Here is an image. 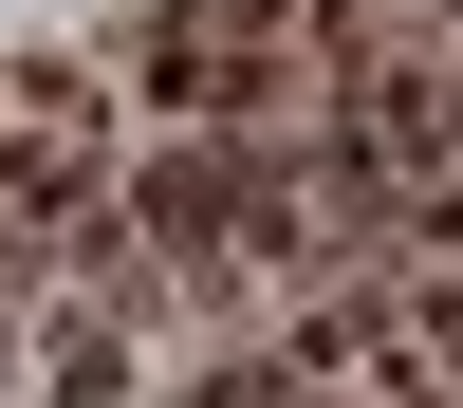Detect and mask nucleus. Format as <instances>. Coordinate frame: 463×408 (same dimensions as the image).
<instances>
[{"mask_svg":"<svg viewBox=\"0 0 463 408\" xmlns=\"http://www.w3.org/2000/svg\"><path fill=\"white\" fill-rule=\"evenodd\" d=\"M130 130H204V148H260L316 111V0H130L93 19Z\"/></svg>","mask_w":463,"mask_h":408,"instance_id":"f257e3e1","label":"nucleus"}]
</instances>
